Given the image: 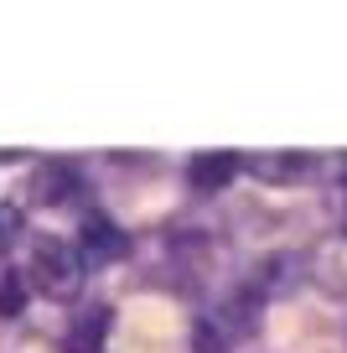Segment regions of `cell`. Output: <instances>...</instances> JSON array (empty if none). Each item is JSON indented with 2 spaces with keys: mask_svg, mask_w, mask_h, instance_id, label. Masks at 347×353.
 <instances>
[{
  "mask_svg": "<svg viewBox=\"0 0 347 353\" xmlns=\"http://www.w3.org/2000/svg\"><path fill=\"white\" fill-rule=\"evenodd\" d=\"M32 281L36 291H47L52 301H73L83 291V254L63 239H36L32 250Z\"/></svg>",
  "mask_w": 347,
  "mask_h": 353,
  "instance_id": "cell-1",
  "label": "cell"
},
{
  "mask_svg": "<svg viewBox=\"0 0 347 353\" xmlns=\"http://www.w3.org/2000/svg\"><path fill=\"white\" fill-rule=\"evenodd\" d=\"M254 317H260V291L254 286L233 291V296L207 317V327L197 332V343H202V348H233V343H244L254 332Z\"/></svg>",
  "mask_w": 347,
  "mask_h": 353,
  "instance_id": "cell-2",
  "label": "cell"
},
{
  "mask_svg": "<svg viewBox=\"0 0 347 353\" xmlns=\"http://www.w3.org/2000/svg\"><path fill=\"white\" fill-rule=\"evenodd\" d=\"M306 270H311V281L326 291V296L347 301V229L326 234L322 244L311 250V260H306Z\"/></svg>",
  "mask_w": 347,
  "mask_h": 353,
  "instance_id": "cell-3",
  "label": "cell"
},
{
  "mask_svg": "<svg viewBox=\"0 0 347 353\" xmlns=\"http://www.w3.org/2000/svg\"><path fill=\"white\" fill-rule=\"evenodd\" d=\"M233 176H239V156H228V151L192 156V166H187V182H192L197 192H218V188H228Z\"/></svg>",
  "mask_w": 347,
  "mask_h": 353,
  "instance_id": "cell-4",
  "label": "cell"
},
{
  "mask_svg": "<svg viewBox=\"0 0 347 353\" xmlns=\"http://www.w3.org/2000/svg\"><path fill=\"white\" fill-rule=\"evenodd\" d=\"M120 250H125V234L114 229L109 219L88 213V219H83V254H88V260H114Z\"/></svg>",
  "mask_w": 347,
  "mask_h": 353,
  "instance_id": "cell-5",
  "label": "cell"
},
{
  "mask_svg": "<svg viewBox=\"0 0 347 353\" xmlns=\"http://www.w3.org/2000/svg\"><path fill=\"white\" fill-rule=\"evenodd\" d=\"M249 172L254 176H270V182H285V176H301L306 172V156H254L249 161Z\"/></svg>",
  "mask_w": 347,
  "mask_h": 353,
  "instance_id": "cell-6",
  "label": "cell"
},
{
  "mask_svg": "<svg viewBox=\"0 0 347 353\" xmlns=\"http://www.w3.org/2000/svg\"><path fill=\"white\" fill-rule=\"evenodd\" d=\"M78 192V176H73V166H47L42 172V203H67Z\"/></svg>",
  "mask_w": 347,
  "mask_h": 353,
  "instance_id": "cell-7",
  "label": "cell"
},
{
  "mask_svg": "<svg viewBox=\"0 0 347 353\" xmlns=\"http://www.w3.org/2000/svg\"><path fill=\"white\" fill-rule=\"evenodd\" d=\"M98 338H104V312H88V322L78 327V343L88 348V343H98Z\"/></svg>",
  "mask_w": 347,
  "mask_h": 353,
  "instance_id": "cell-8",
  "label": "cell"
},
{
  "mask_svg": "<svg viewBox=\"0 0 347 353\" xmlns=\"http://www.w3.org/2000/svg\"><path fill=\"white\" fill-rule=\"evenodd\" d=\"M21 286H16V281H11V286H0V312H21Z\"/></svg>",
  "mask_w": 347,
  "mask_h": 353,
  "instance_id": "cell-9",
  "label": "cell"
},
{
  "mask_svg": "<svg viewBox=\"0 0 347 353\" xmlns=\"http://www.w3.org/2000/svg\"><path fill=\"white\" fill-rule=\"evenodd\" d=\"M16 229H21V219H16V213H6V219H0V250L16 239Z\"/></svg>",
  "mask_w": 347,
  "mask_h": 353,
  "instance_id": "cell-10",
  "label": "cell"
}]
</instances>
